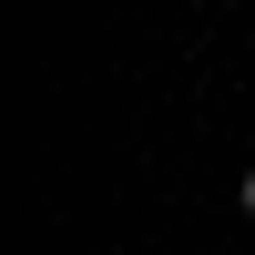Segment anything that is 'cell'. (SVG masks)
I'll return each mask as SVG.
<instances>
[{
	"label": "cell",
	"mask_w": 255,
	"mask_h": 255,
	"mask_svg": "<svg viewBox=\"0 0 255 255\" xmlns=\"http://www.w3.org/2000/svg\"><path fill=\"white\" fill-rule=\"evenodd\" d=\"M235 204H245V215H255V174H245V184H235Z\"/></svg>",
	"instance_id": "6da1fadb"
}]
</instances>
